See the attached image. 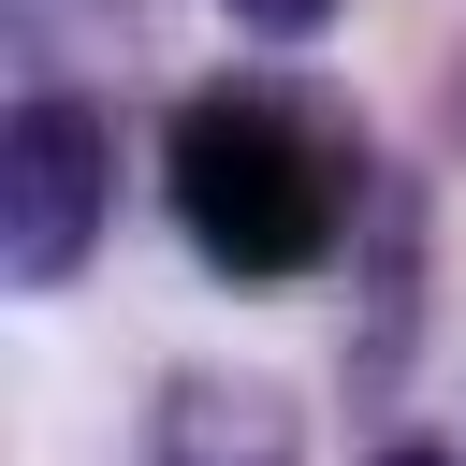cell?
<instances>
[{"instance_id": "cell-1", "label": "cell", "mask_w": 466, "mask_h": 466, "mask_svg": "<svg viewBox=\"0 0 466 466\" xmlns=\"http://www.w3.org/2000/svg\"><path fill=\"white\" fill-rule=\"evenodd\" d=\"M160 189H175V233L204 248V277H306L350 218V146L320 131L306 87H189L175 131H160Z\"/></svg>"}, {"instance_id": "cell-2", "label": "cell", "mask_w": 466, "mask_h": 466, "mask_svg": "<svg viewBox=\"0 0 466 466\" xmlns=\"http://www.w3.org/2000/svg\"><path fill=\"white\" fill-rule=\"evenodd\" d=\"M116 218V131L73 73H15V116H0V277L15 291H58Z\"/></svg>"}, {"instance_id": "cell-3", "label": "cell", "mask_w": 466, "mask_h": 466, "mask_svg": "<svg viewBox=\"0 0 466 466\" xmlns=\"http://www.w3.org/2000/svg\"><path fill=\"white\" fill-rule=\"evenodd\" d=\"M146 466H306V422H291L277 379L189 364V379H160V408H146Z\"/></svg>"}, {"instance_id": "cell-4", "label": "cell", "mask_w": 466, "mask_h": 466, "mask_svg": "<svg viewBox=\"0 0 466 466\" xmlns=\"http://www.w3.org/2000/svg\"><path fill=\"white\" fill-rule=\"evenodd\" d=\"M0 44H15V73H87L131 44V15L116 0H0Z\"/></svg>"}, {"instance_id": "cell-5", "label": "cell", "mask_w": 466, "mask_h": 466, "mask_svg": "<svg viewBox=\"0 0 466 466\" xmlns=\"http://www.w3.org/2000/svg\"><path fill=\"white\" fill-rule=\"evenodd\" d=\"M218 15H233V29H262V44H306V29H335L350 0H218Z\"/></svg>"}, {"instance_id": "cell-6", "label": "cell", "mask_w": 466, "mask_h": 466, "mask_svg": "<svg viewBox=\"0 0 466 466\" xmlns=\"http://www.w3.org/2000/svg\"><path fill=\"white\" fill-rule=\"evenodd\" d=\"M379 466H466V451H437V437H393V451H379Z\"/></svg>"}]
</instances>
